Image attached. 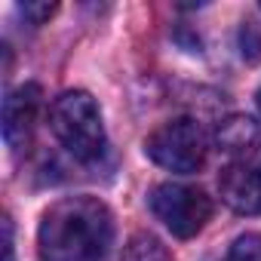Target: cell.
I'll return each mask as SVG.
<instances>
[{
	"label": "cell",
	"instance_id": "2",
	"mask_svg": "<svg viewBox=\"0 0 261 261\" xmlns=\"http://www.w3.org/2000/svg\"><path fill=\"white\" fill-rule=\"evenodd\" d=\"M49 129L62 148L83 163H92L105 154V123L95 98L83 89L62 92L49 108Z\"/></svg>",
	"mask_w": 261,
	"mask_h": 261
},
{
	"label": "cell",
	"instance_id": "9",
	"mask_svg": "<svg viewBox=\"0 0 261 261\" xmlns=\"http://www.w3.org/2000/svg\"><path fill=\"white\" fill-rule=\"evenodd\" d=\"M224 261H261V233H243V237H237Z\"/></svg>",
	"mask_w": 261,
	"mask_h": 261
},
{
	"label": "cell",
	"instance_id": "6",
	"mask_svg": "<svg viewBox=\"0 0 261 261\" xmlns=\"http://www.w3.org/2000/svg\"><path fill=\"white\" fill-rule=\"evenodd\" d=\"M221 200L237 215H261V160L230 163L221 178Z\"/></svg>",
	"mask_w": 261,
	"mask_h": 261
},
{
	"label": "cell",
	"instance_id": "3",
	"mask_svg": "<svg viewBox=\"0 0 261 261\" xmlns=\"http://www.w3.org/2000/svg\"><path fill=\"white\" fill-rule=\"evenodd\" d=\"M145 151L148 157L169 169V172H181V175H191V172H200L206 166V157H209V139L203 133V126L191 117H175L169 123H163L160 129L148 136L145 142Z\"/></svg>",
	"mask_w": 261,
	"mask_h": 261
},
{
	"label": "cell",
	"instance_id": "8",
	"mask_svg": "<svg viewBox=\"0 0 261 261\" xmlns=\"http://www.w3.org/2000/svg\"><path fill=\"white\" fill-rule=\"evenodd\" d=\"M123 261H172V255L154 233H136L126 243Z\"/></svg>",
	"mask_w": 261,
	"mask_h": 261
},
{
	"label": "cell",
	"instance_id": "11",
	"mask_svg": "<svg viewBox=\"0 0 261 261\" xmlns=\"http://www.w3.org/2000/svg\"><path fill=\"white\" fill-rule=\"evenodd\" d=\"M4 249H7V261H13V221H10V215L4 218Z\"/></svg>",
	"mask_w": 261,
	"mask_h": 261
},
{
	"label": "cell",
	"instance_id": "4",
	"mask_svg": "<svg viewBox=\"0 0 261 261\" xmlns=\"http://www.w3.org/2000/svg\"><path fill=\"white\" fill-rule=\"evenodd\" d=\"M151 212L166 224V230H172V237L191 240L212 218V200L200 188L163 181L151 191Z\"/></svg>",
	"mask_w": 261,
	"mask_h": 261
},
{
	"label": "cell",
	"instance_id": "10",
	"mask_svg": "<svg viewBox=\"0 0 261 261\" xmlns=\"http://www.w3.org/2000/svg\"><path fill=\"white\" fill-rule=\"evenodd\" d=\"M19 13H22L31 25H43V22L56 13V4H19Z\"/></svg>",
	"mask_w": 261,
	"mask_h": 261
},
{
	"label": "cell",
	"instance_id": "1",
	"mask_svg": "<svg viewBox=\"0 0 261 261\" xmlns=\"http://www.w3.org/2000/svg\"><path fill=\"white\" fill-rule=\"evenodd\" d=\"M111 243L114 215L98 197H65L40 218V261H108Z\"/></svg>",
	"mask_w": 261,
	"mask_h": 261
},
{
	"label": "cell",
	"instance_id": "12",
	"mask_svg": "<svg viewBox=\"0 0 261 261\" xmlns=\"http://www.w3.org/2000/svg\"><path fill=\"white\" fill-rule=\"evenodd\" d=\"M255 98H258V108H261V89H258V95H255Z\"/></svg>",
	"mask_w": 261,
	"mask_h": 261
},
{
	"label": "cell",
	"instance_id": "7",
	"mask_svg": "<svg viewBox=\"0 0 261 261\" xmlns=\"http://www.w3.org/2000/svg\"><path fill=\"white\" fill-rule=\"evenodd\" d=\"M218 148L237 163L261 160V126L249 117H230L218 126Z\"/></svg>",
	"mask_w": 261,
	"mask_h": 261
},
{
	"label": "cell",
	"instance_id": "5",
	"mask_svg": "<svg viewBox=\"0 0 261 261\" xmlns=\"http://www.w3.org/2000/svg\"><path fill=\"white\" fill-rule=\"evenodd\" d=\"M43 105V89L37 83H25L13 89L4 101V142L13 151H22L34 133V123Z\"/></svg>",
	"mask_w": 261,
	"mask_h": 261
}]
</instances>
